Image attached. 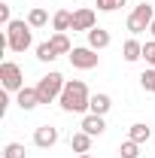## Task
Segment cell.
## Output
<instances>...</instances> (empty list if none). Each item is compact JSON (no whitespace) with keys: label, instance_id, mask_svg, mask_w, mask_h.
Masks as SVG:
<instances>
[{"label":"cell","instance_id":"obj_4","mask_svg":"<svg viewBox=\"0 0 155 158\" xmlns=\"http://www.w3.org/2000/svg\"><path fill=\"white\" fill-rule=\"evenodd\" d=\"M155 21V9L152 3H140V6H134V12L128 15V31L131 34H143V31H149V24Z\"/></svg>","mask_w":155,"mask_h":158},{"label":"cell","instance_id":"obj_7","mask_svg":"<svg viewBox=\"0 0 155 158\" xmlns=\"http://www.w3.org/2000/svg\"><path fill=\"white\" fill-rule=\"evenodd\" d=\"M91 27H97V15H94V9H88V6H82V9H76L73 12V34H88Z\"/></svg>","mask_w":155,"mask_h":158},{"label":"cell","instance_id":"obj_24","mask_svg":"<svg viewBox=\"0 0 155 158\" xmlns=\"http://www.w3.org/2000/svg\"><path fill=\"white\" fill-rule=\"evenodd\" d=\"M143 58H146V64H149V67H155V40L143 43Z\"/></svg>","mask_w":155,"mask_h":158},{"label":"cell","instance_id":"obj_1","mask_svg":"<svg viewBox=\"0 0 155 158\" xmlns=\"http://www.w3.org/2000/svg\"><path fill=\"white\" fill-rule=\"evenodd\" d=\"M61 110L64 113H88V103H91V94H88V85L82 79H70L61 91Z\"/></svg>","mask_w":155,"mask_h":158},{"label":"cell","instance_id":"obj_9","mask_svg":"<svg viewBox=\"0 0 155 158\" xmlns=\"http://www.w3.org/2000/svg\"><path fill=\"white\" fill-rule=\"evenodd\" d=\"M85 134H91V137H100L103 131H107V122H103V116H94V113H88V116L82 118V125H79Z\"/></svg>","mask_w":155,"mask_h":158},{"label":"cell","instance_id":"obj_2","mask_svg":"<svg viewBox=\"0 0 155 158\" xmlns=\"http://www.w3.org/2000/svg\"><path fill=\"white\" fill-rule=\"evenodd\" d=\"M34 46V34H31V24L27 21L12 19L6 24V49L9 52H27Z\"/></svg>","mask_w":155,"mask_h":158},{"label":"cell","instance_id":"obj_21","mask_svg":"<svg viewBox=\"0 0 155 158\" xmlns=\"http://www.w3.org/2000/svg\"><path fill=\"white\" fill-rule=\"evenodd\" d=\"M128 0H94V6L100 9V12H116L119 6H125Z\"/></svg>","mask_w":155,"mask_h":158},{"label":"cell","instance_id":"obj_11","mask_svg":"<svg viewBox=\"0 0 155 158\" xmlns=\"http://www.w3.org/2000/svg\"><path fill=\"white\" fill-rule=\"evenodd\" d=\"M88 46H91L94 52L107 49V46H110V31H103V27H91V31H88Z\"/></svg>","mask_w":155,"mask_h":158},{"label":"cell","instance_id":"obj_8","mask_svg":"<svg viewBox=\"0 0 155 158\" xmlns=\"http://www.w3.org/2000/svg\"><path fill=\"white\" fill-rule=\"evenodd\" d=\"M34 143H37L40 149H52V146L58 143V128H52V125H40L37 131H34Z\"/></svg>","mask_w":155,"mask_h":158},{"label":"cell","instance_id":"obj_19","mask_svg":"<svg viewBox=\"0 0 155 158\" xmlns=\"http://www.w3.org/2000/svg\"><path fill=\"white\" fill-rule=\"evenodd\" d=\"M119 158H140V143L125 140V143L119 146Z\"/></svg>","mask_w":155,"mask_h":158},{"label":"cell","instance_id":"obj_3","mask_svg":"<svg viewBox=\"0 0 155 158\" xmlns=\"http://www.w3.org/2000/svg\"><path fill=\"white\" fill-rule=\"evenodd\" d=\"M64 76H61L58 70H52V73H46V76L37 82V94H40V103H52V100L61 98V91H64Z\"/></svg>","mask_w":155,"mask_h":158},{"label":"cell","instance_id":"obj_16","mask_svg":"<svg viewBox=\"0 0 155 158\" xmlns=\"http://www.w3.org/2000/svg\"><path fill=\"white\" fill-rule=\"evenodd\" d=\"M15 103H19L21 110H34V106H40V94H37V88H21Z\"/></svg>","mask_w":155,"mask_h":158},{"label":"cell","instance_id":"obj_22","mask_svg":"<svg viewBox=\"0 0 155 158\" xmlns=\"http://www.w3.org/2000/svg\"><path fill=\"white\" fill-rule=\"evenodd\" d=\"M3 158H24V146L21 143H6L3 146Z\"/></svg>","mask_w":155,"mask_h":158},{"label":"cell","instance_id":"obj_5","mask_svg":"<svg viewBox=\"0 0 155 158\" xmlns=\"http://www.w3.org/2000/svg\"><path fill=\"white\" fill-rule=\"evenodd\" d=\"M0 82H3V88L6 91H21L24 85V73H21V67L15 64V61H3L0 64Z\"/></svg>","mask_w":155,"mask_h":158},{"label":"cell","instance_id":"obj_15","mask_svg":"<svg viewBox=\"0 0 155 158\" xmlns=\"http://www.w3.org/2000/svg\"><path fill=\"white\" fill-rule=\"evenodd\" d=\"M70 149H73V152H79V155H85V152L91 149V134H85V131L70 134Z\"/></svg>","mask_w":155,"mask_h":158},{"label":"cell","instance_id":"obj_18","mask_svg":"<svg viewBox=\"0 0 155 158\" xmlns=\"http://www.w3.org/2000/svg\"><path fill=\"white\" fill-rule=\"evenodd\" d=\"M52 49L58 52V55H70L73 52V46H70V40H67V34H52Z\"/></svg>","mask_w":155,"mask_h":158},{"label":"cell","instance_id":"obj_10","mask_svg":"<svg viewBox=\"0 0 155 158\" xmlns=\"http://www.w3.org/2000/svg\"><path fill=\"white\" fill-rule=\"evenodd\" d=\"M52 27H55V34L70 31V27H73V12H70V9H58V12L52 15Z\"/></svg>","mask_w":155,"mask_h":158},{"label":"cell","instance_id":"obj_27","mask_svg":"<svg viewBox=\"0 0 155 158\" xmlns=\"http://www.w3.org/2000/svg\"><path fill=\"white\" fill-rule=\"evenodd\" d=\"M76 158H91V155H88V152H85V155H76Z\"/></svg>","mask_w":155,"mask_h":158},{"label":"cell","instance_id":"obj_26","mask_svg":"<svg viewBox=\"0 0 155 158\" xmlns=\"http://www.w3.org/2000/svg\"><path fill=\"white\" fill-rule=\"evenodd\" d=\"M149 34H152V40H155V21H152V24H149Z\"/></svg>","mask_w":155,"mask_h":158},{"label":"cell","instance_id":"obj_17","mask_svg":"<svg viewBox=\"0 0 155 158\" xmlns=\"http://www.w3.org/2000/svg\"><path fill=\"white\" fill-rule=\"evenodd\" d=\"M27 24H31V27H46V24H49V12H46L43 6H34V9L27 12Z\"/></svg>","mask_w":155,"mask_h":158},{"label":"cell","instance_id":"obj_13","mask_svg":"<svg viewBox=\"0 0 155 158\" xmlns=\"http://www.w3.org/2000/svg\"><path fill=\"white\" fill-rule=\"evenodd\" d=\"M110 106H113L110 94H91V103H88V113H94V116H107V113H110Z\"/></svg>","mask_w":155,"mask_h":158},{"label":"cell","instance_id":"obj_20","mask_svg":"<svg viewBox=\"0 0 155 158\" xmlns=\"http://www.w3.org/2000/svg\"><path fill=\"white\" fill-rule=\"evenodd\" d=\"M37 58L49 64V61H55V58H58V52L52 49V43H40V46H37Z\"/></svg>","mask_w":155,"mask_h":158},{"label":"cell","instance_id":"obj_23","mask_svg":"<svg viewBox=\"0 0 155 158\" xmlns=\"http://www.w3.org/2000/svg\"><path fill=\"white\" fill-rule=\"evenodd\" d=\"M140 85H143L146 91H155V67H149V70L140 73Z\"/></svg>","mask_w":155,"mask_h":158},{"label":"cell","instance_id":"obj_6","mask_svg":"<svg viewBox=\"0 0 155 158\" xmlns=\"http://www.w3.org/2000/svg\"><path fill=\"white\" fill-rule=\"evenodd\" d=\"M67 58H70V64H73L76 70H94L97 61H100L91 46H73V52H70Z\"/></svg>","mask_w":155,"mask_h":158},{"label":"cell","instance_id":"obj_12","mask_svg":"<svg viewBox=\"0 0 155 158\" xmlns=\"http://www.w3.org/2000/svg\"><path fill=\"white\" fill-rule=\"evenodd\" d=\"M122 58L128 61V64L140 61V58H143V43H137V40H125V46H122Z\"/></svg>","mask_w":155,"mask_h":158},{"label":"cell","instance_id":"obj_25","mask_svg":"<svg viewBox=\"0 0 155 158\" xmlns=\"http://www.w3.org/2000/svg\"><path fill=\"white\" fill-rule=\"evenodd\" d=\"M9 21H12V12H9V3H0V24L6 27Z\"/></svg>","mask_w":155,"mask_h":158},{"label":"cell","instance_id":"obj_14","mask_svg":"<svg viewBox=\"0 0 155 158\" xmlns=\"http://www.w3.org/2000/svg\"><path fill=\"white\" fill-rule=\"evenodd\" d=\"M149 137H152V128L149 125H143V122H137V125H131V131H128V140H134V143H149Z\"/></svg>","mask_w":155,"mask_h":158}]
</instances>
